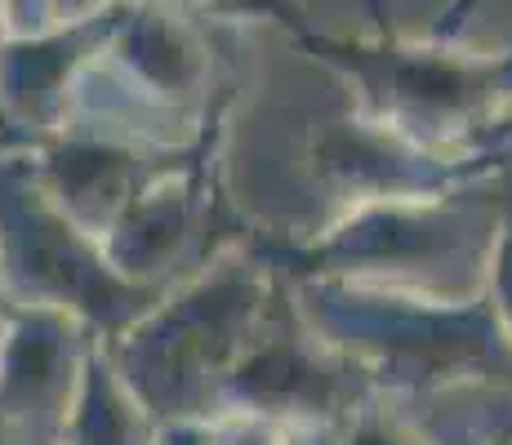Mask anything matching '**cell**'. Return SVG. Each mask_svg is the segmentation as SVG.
<instances>
[{
    "mask_svg": "<svg viewBox=\"0 0 512 445\" xmlns=\"http://www.w3.org/2000/svg\"><path fill=\"white\" fill-rule=\"evenodd\" d=\"M446 196H401L352 214L330 241V272L401 299H486L504 223L486 205H459Z\"/></svg>",
    "mask_w": 512,
    "mask_h": 445,
    "instance_id": "6da1fadb",
    "label": "cell"
}]
</instances>
